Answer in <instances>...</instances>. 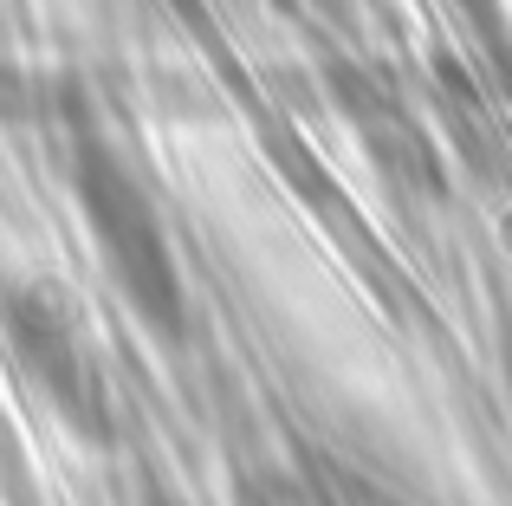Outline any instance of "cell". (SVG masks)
Wrapping results in <instances>:
<instances>
[{
	"instance_id": "6da1fadb",
	"label": "cell",
	"mask_w": 512,
	"mask_h": 506,
	"mask_svg": "<svg viewBox=\"0 0 512 506\" xmlns=\"http://www.w3.org/2000/svg\"><path fill=\"white\" fill-rule=\"evenodd\" d=\"M72 189H78V208H85L91 241H98L104 266H111L117 292L130 299V312L150 331H163V338H182V318H188L182 273H175L163 215H156L150 189L137 182V169L111 143L85 137L72 150Z\"/></svg>"
},
{
	"instance_id": "7a4b0ae2",
	"label": "cell",
	"mask_w": 512,
	"mask_h": 506,
	"mask_svg": "<svg viewBox=\"0 0 512 506\" xmlns=\"http://www.w3.org/2000/svg\"><path fill=\"white\" fill-rule=\"evenodd\" d=\"M0 331H7V351L20 364V377L59 409V422L85 442H111L117 416H111V383L98 370L78 312L65 305V292L52 286H13L0 299Z\"/></svg>"
}]
</instances>
